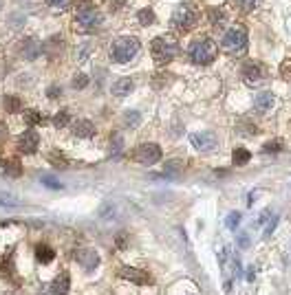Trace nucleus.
<instances>
[{"label": "nucleus", "mask_w": 291, "mask_h": 295, "mask_svg": "<svg viewBox=\"0 0 291 295\" xmlns=\"http://www.w3.org/2000/svg\"><path fill=\"white\" fill-rule=\"evenodd\" d=\"M216 53H218L216 42L210 40V38H197V40L190 42V47H188L190 60H192V62H197V64H210V62H214Z\"/></svg>", "instance_id": "1"}, {"label": "nucleus", "mask_w": 291, "mask_h": 295, "mask_svg": "<svg viewBox=\"0 0 291 295\" xmlns=\"http://www.w3.org/2000/svg\"><path fill=\"white\" fill-rule=\"evenodd\" d=\"M150 53H153L157 64H168L170 60L177 58L179 44L172 36H159L153 40V44H150Z\"/></svg>", "instance_id": "2"}, {"label": "nucleus", "mask_w": 291, "mask_h": 295, "mask_svg": "<svg viewBox=\"0 0 291 295\" xmlns=\"http://www.w3.org/2000/svg\"><path fill=\"white\" fill-rule=\"evenodd\" d=\"M139 47H141V44H139L137 38H132V36L119 38V40H115V44H113V60L119 64L130 62V60L139 53Z\"/></svg>", "instance_id": "3"}, {"label": "nucleus", "mask_w": 291, "mask_h": 295, "mask_svg": "<svg viewBox=\"0 0 291 295\" xmlns=\"http://www.w3.org/2000/svg\"><path fill=\"white\" fill-rule=\"evenodd\" d=\"M221 47L225 49L227 53L245 51V47H247V33H245L243 27H232V29H227L225 36H223Z\"/></svg>", "instance_id": "4"}, {"label": "nucleus", "mask_w": 291, "mask_h": 295, "mask_svg": "<svg viewBox=\"0 0 291 295\" xmlns=\"http://www.w3.org/2000/svg\"><path fill=\"white\" fill-rule=\"evenodd\" d=\"M197 22V11H194L190 5H179V7L172 11V18H170V25L175 29H190V27Z\"/></svg>", "instance_id": "5"}, {"label": "nucleus", "mask_w": 291, "mask_h": 295, "mask_svg": "<svg viewBox=\"0 0 291 295\" xmlns=\"http://www.w3.org/2000/svg\"><path fill=\"white\" fill-rule=\"evenodd\" d=\"M75 20L82 29H93V27L99 25L102 16H99V11L95 9L93 5H82V7L75 11Z\"/></svg>", "instance_id": "6"}, {"label": "nucleus", "mask_w": 291, "mask_h": 295, "mask_svg": "<svg viewBox=\"0 0 291 295\" xmlns=\"http://www.w3.org/2000/svg\"><path fill=\"white\" fill-rule=\"evenodd\" d=\"M190 143H192V148L199 150V152H212V150L218 146L214 132H192V135H190Z\"/></svg>", "instance_id": "7"}, {"label": "nucleus", "mask_w": 291, "mask_h": 295, "mask_svg": "<svg viewBox=\"0 0 291 295\" xmlns=\"http://www.w3.org/2000/svg\"><path fill=\"white\" fill-rule=\"evenodd\" d=\"M135 159L143 165H153L161 159V148L157 143H141L135 152Z\"/></svg>", "instance_id": "8"}, {"label": "nucleus", "mask_w": 291, "mask_h": 295, "mask_svg": "<svg viewBox=\"0 0 291 295\" xmlns=\"http://www.w3.org/2000/svg\"><path fill=\"white\" fill-rule=\"evenodd\" d=\"M240 75H243L245 84L258 86L260 82L265 80V69H262V64H258V62H247L243 66V71H240Z\"/></svg>", "instance_id": "9"}, {"label": "nucleus", "mask_w": 291, "mask_h": 295, "mask_svg": "<svg viewBox=\"0 0 291 295\" xmlns=\"http://www.w3.org/2000/svg\"><path fill=\"white\" fill-rule=\"evenodd\" d=\"M69 288H71V280H69V273L64 271V273H60L47 288H42L40 295H66Z\"/></svg>", "instance_id": "10"}, {"label": "nucleus", "mask_w": 291, "mask_h": 295, "mask_svg": "<svg viewBox=\"0 0 291 295\" xmlns=\"http://www.w3.org/2000/svg\"><path fill=\"white\" fill-rule=\"evenodd\" d=\"M38 143H40V139H38V132L36 130H27L22 132L18 137V150L25 154H33L38 150Z\"/></svg>", "instance_id": "11"}, {"label": "nucleus", "mask_w": 291, "mask_h": 295, "mask_svg": "<svg viewBox=\"0 0 291 295\" xmlns=\"http://www.w3.org/2000/svg\"><path fill=\"white\" fill-rule=\"evenodd\" d=\"M73 258L80 262V266H84L86 271H93L95 266L99 264V255L97 251H93V249H80V251L73 253Z\"/></svg>", "instance_id": "12"}, {"label": "nucleus", "mask_w": 291, "mask_h": 295, "mask_svg": "<svg viewBox=\"0 0 291 295\" xmlns=\"http://www.w3.org/2000/svg\"><path fill=\"white\" fill-rule=\"evenodd\" d=\"M119 277H124V280H128V282H135V284H148L150 282V277L145 275V271L132 269V266H121Z\"/></svg>", "instance_id": "13"}, {"label": "nucleus", "mask_w": 291, "mask_h": 295, "mask_svg": "<svg viewBox=\"0 0 291 295\" xmlns=\"http://www.w3.org/2000/svg\"><path fill=\"white\" fill-rule=\"evenodd\" d=\"M254 108L258 110V113H269L273 108V95L269 91H262L258 95L254 97Z\"/></svg>", "instance_id": "14"}, {"label": "nucleus", "mask_w": 291, "mask_h": 295, "mask_svg": "<svg viewBox=\"0 0 291 295\" xmlns=\"http://www.w3.org/2000/svg\"><path fill=\"white\" fill-rule=\"evenodd\" d=\"M135 88V82L130 80V77H119V80L115 82L113 86H110V91H113V95L115 97H126L128 93Z\"/></svg>", "instance_id": "15"}, {"label": "nucleus", "mask_w": 291, "mask_h": 295, "mask_svg": "<svg viewBox=\"0 0 291 295\" xmlns=\"http://www.w3.org/2000/svg\"><path fill=\"white\" fill-rule=\"evenodd\" d=\"M73 132H75V137H82V139H88L95 135V126L93 121H86V119H80L73 124Z\"/></svg>", "instance_id": "16"}, {"label": "nucleus", "mask_w": 291, "mask_h": 295, "mask_svg": "<svg viewBox=\"0 0 291 295\" xmlns=\"http://www.w3.org/2000/svg\"><path fill=\"white\" fill-rule=\"evenodd\" d=\"M53 258H55V253H53V249L49 247V244H38V247H36V260L40 264L53 262Z\"/></svg>", "instance_id": "17"}, {"label": "nucleus", "mask_w": 291, "mask_h": 295, "mask_svg": "<svg viewBox=\"0 0 291 295\" xmlns=\"http://www.w3.org/2000/svg\"><path fill=\"white\" fill-rule=\"evenodd\" d=\"M232 159H234V165H245L251 159V152L247 148H234Z\"/></svg>", "instance_id": "18"}, {"label": "nucleus", "mask_w": 291, "mask_h": 295, "mask_svg": "<svg viewBox=\"0 0 291 295\" xmlns=\"http://www.w3.org/2000/svg\"><path fill=\"white\" fill-rule=\"evenodd\" d=\"M25 58L27 60H36L38 58V53H40V42L38 40H27L25 42Z\"/></svg>", "instance_id": "19"}, {"label": "nucleus", "mask_w": 291, "mask_h": 295, "mask_svg": "<svg viewBox=\"0 0 291 295\" xmlns=\"http://www.w3.org/2000/svg\"><path fill=\"white\" fill-rule=\"evenodd\" d=\"M3 170H5V174H7V176H14V179L22 174V165L18 163V161H14V159H11V161H5V163H3Z\"/></svg>", "instance_id": "20"}, {"label": "nucleus", "mask_w": 291, "mask_h": 295, "mask_svg": "<svg viewBox=\"0 0 291 295\" xmlns=\"http://www.w3.org/2000/svg\"><path fill=\"white\" fill-rule=\"evenodd\" d=\"M208 18H210V25L221 27L223 22H225V14H223L221 7H212V9L208 11Z\"/></svg>", "instance_id": "21"}, {"label": "nucleus", "mask_w": 291, "mask_h": 295, "mask_svg": "<svg viewBox=\"0 0 291 295\" xmlns=\"http://www.w3.org/2000/svg\"><path fill=\"white\" fill-rule=\"evenodd\" d=\"M25 121H27V126H38L44 121V117H42V113H38V110H27Z\"/></svg>", "instance_id": "22"}, {"label": "nucleus", "mask_w": 291, "mask_h": 295, "mask_svg": "<svg viewBox=\"0 0 291 295\" xmlns=\"http://www.w3.org/2000/svg\"><path fill=\"white\" fill-rule=\"evenodd\" d=\"M40 183L44 187H49V190H62V183H60L55 176H49V174H42L40 176Z\"/></svg>", "instance_id": "23"}, {"label": "nucleus", "mask_w": 291, "mask_h": 295, "mask_svg": "<svg viewBox=\"0 0 291 295\" xmlns=\"http://www.w3.org/2000/svg\"><path fill=\"white\" fill-rule=\"evenodd\" d=\"M137 18H139L141 25H153V22H155V11L150 9V7H145V9H141L137 14Z\"/></svg>", "instance_id": "24"}, {"label": "nucleus", "mask_w": 291, "mask_h": 295, "mask_svg": "<svg viewBox=\"0 0 291 295\" xmlns=\"http://www.w3.org/2000/svg\"><path fill=\"white\" fill-rule=\"evenodd\" d=\"M124 121H126V126H128V128H137V126H139V121H141V115H139L137 110H128L126 117H124Z\"/></svg>", "instance_id": "25"}, {"label": "nucleus", "mask_w": 291, "mask_h": 295, "mask_svg": "<svg viewBox=\"0 0 291 295\" xmlns=\"http://www.w3.org/2000/svg\"><path fill=\"white\" fill-rule=\"evenodd\" d=\"M225 225H227V229H236V227L240 225V211H229L227 214V218H225Z\"/></svg>", "instance_id": "26"}, {"label": "nucleus", "mask_w": 291, "mask_h": 295, "mask_svg": "<svg viewBox=\"0 0 291 295\" xmlns=\"http://www.w3.org/2000/svg\"><path fill=\"white\" fill-rule=\"evenodd\" d=\"M69 121H71V117H69V113H66V110H60V113L53 117L55 128H66V126H69Z\"/></svg>", "instance_id": "27"}, {"label": "nucleus", "mask_w": 291, "mask_h": 295, "mask_svg": "<svg viewBox=\"0 0 291 295\" xmlns=\"http://www.w3.org/2000/svg\"><path fill=\"white\" fill-rule=\"evenodd\" d=\"M5 108H7L9 113H18L20 110V99L14 97V95H7L5 97Z\"/></svg>", "instance_id": "28"}, {"label": "nucleus", "mask_w": 291, "mask_h": 295, "mask_svg": "<svg viewBox=\"0 0 291 295\" xmlns=\"http://www.w3.org/2000/svg\"><path fill=\"white\" fill-rule=\"evenodd\" d=\"M121 150H124V139H121V137H115V139H113V146H110V154H113V157H119Z\"/></svg>", "instance_id": "29"}, {"label": "nucleus", "mask_w": 291, "mask_h": 295, "mask_svg": "<svg viewBox=\"0 0 291 295\" xmlns=\"http://www.w3.org/2000/svg\"><path fill=\"white\" fill-rule=\"evenodd\" d=\"M282 150V143L280 141H271V143H265V146H262V152H280Z\"/></svg>", "instance_id": "30"}, {"label": "nucleus", "mask_w": 291, "mask_h": 295, "mask_svg": "<svg viewBox=\"0 0 291 295\" xmlns=\"http://www.w3.org/2000/svg\"><path fill=\"white\" fill-rule=\"evenodd\" d=\"M86 84H88V77L84 75V73H80V75L73 77V88H84Z\"/></svg>", "instance_id": "31"}, {"label": "nucleus", "mask_w": 291, "mask_h": 295, "mask_svg": "<svg viewBox=\"0 0 291 295\" xmlns=\"http://www.w3.org/2000/svg\"><path fill=\"white\" fill-rule=\"evenodd\" d=\"M0 207H18V200L14 196H0Z\"/></svg>", "instance_id": "32"}, {"label": "nucleus", "mask_w": 291, "mask_h": 295, "mask_svg": "<svg viewBox=\"0 0 291 295\" xmlns=\"http://www.w3.org/2000/svg\"><path fill=\"white\" fill-rule=\"evenodd\" d=\"M280 75L284 77V80H291V58L287 60V62H282V66H280Z\"/></svg>", "instance_id": "33"}, {"label": "nucleus", "mask_w": 291, "mask_h": 295, "mask_svg": "<svg viewBox=\"0 0 291 295\" xmlns=\"http://www.w3.org/2000/svg\"><path fill=\"white\" fill-rule=\"evenodd\" d=\"M236 5H238V7L243 9V11H249V9L256 5V0H236Z\"/></svg>", "instance_id": "34"}, {"label": "nucleus", "mask_w": 291, "mask_h": 295, "mask_svg": "<svg viewBox=\"0 0 291 295\" xmlns=\"http://www.w3.org/2000/svg\"><path fill=\"white\" fill-rule=\"evenodd\" d=\"M126 242H128V233H124V231L117 233V247L124 249V247H126Z\"/></svg>", "instance_id": "35"}, {"label": "nucleus", "mask_w": 291, "mask_h": 295, "mask_svg": "<svg viewBox=\"0 0 291 295\" xmlns=\"http://www.w3.org/2000/svg\"><path fill=\"white\" fill-rule=\"evenodd\" d=\"M276 225H278V216H273L271 218V222L267 225V229H265V236H271L273 233V229H276Z\"/></svg>", "instance_id": "36"}, {"label": "nucleus", "mask_w": 291, "mask_h": 295, "mask_svg": "<svg viewBox=\"0 0 291 295\" xmlns=\"http://www.w3.org/2000/svg\"><path fill=\"white\" fill-rule=\"evenodd\" d=\"M47 93H49V97H51V99H55V97H60V93H62V88L53 84V86H49V91H47Z\"/></svg>", "instance_id": "37"}, {"label": "nucleus", "mask_w": 291, "mask_h": 295, "mask_svg": "<svg viewBox=\"0 0 291 295\" xmlns=\"http://www.w3.org/2000/svg\"><path fill=\"white\" fill-rule=\"evenodd\" d=\"M238 244L243 249H247L249 247V233H240V236H238Z\"/></svg>", "instance_id": "38"}, {"label": "nucleus", "mask_w": 291, "mask_h": 295, "mask_svg": "<svg viewBox=\"0 0 291 295\" xmlns=\"http://www.w3.org/2000/svg\"><path fill=\"white\" fill-rule=\"evenodd\" d=\"M254 277H256V269L254 266H249L247 269V282H254Z\"/></svg>", "instance_id": "39"}, {"label": "nucleus", "mask_w": 291, "mask_h": 295, "mask_svg": "<svg viewBox=\"0 0 291 295\" xmlns=\"http://www.w3.org/2000/svg\"><path fill=\"white\" fill-rule=\"evenodd\" d=\"M5 139H7V128L0 124V143H5Z\"/></svg>", "instance_id": "40"}, {"label": "nucleus", "mask_w": 291, "mask_h": 295, "mask_svg": "<svg viewBox=\"0 0 291 295\" xmlns=\"http://www.w3.org/2000/svg\"><path fill=\"white\" fill-rule=\"evenodd\" d=\"M49 3H51L53 7H64V5L69 3V0H49Z\"/></svg>", "instance_id": "41"}, {"label": "nucleus", "mask_w": 291, "mask_h": 295, "mask_svg": "<svg viewBox=\"0 0 291 295\" xmlns=\"http://www.w3.org/2000/svg\"><path fill=\"white\" fill-rule=\"evenodd\" d=\"M0 7H3V3H0Z\"/></svg>", "instance_id": "42"}]
</instances>
